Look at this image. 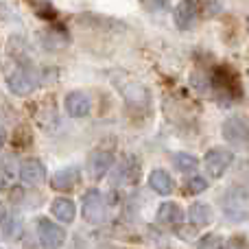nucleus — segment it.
<instances>
[{"label": "nucleus", "instance_id": "obj_19", "mask_svg": "<svg viewBox=\"0 0 249 249\" xmlns=\"http://www.w3.org/2000/svg\"><path fill=\"white\" fill-rule=\"evenodd\" d=\"M221 247H223V241H221V236H216V234L203 236L197 245V249H221Z\"/></svg>", "mask_w": 249, "mask_h": 249}, {"label": "nucleus", "instance_id": "obj_6", "mask_svg": "<svg viewBox=\"0 0 249 249\" xmlns=\"http://www.w3.org/2000/svg\"><path fill=\"white\" fill-rule=\"evenodd\" d=\"M18 175H20V179L24 181V184L37 186L46 179V166H44V162H39L37 158H29L20 164Z\"/></svg>", "mask_w": 249, "mask_h": 249}, {"label": "nucleus", "instance_id": "obj_9", "mask_svg": "<svg viewBox=\"0 0 249 249\" xmlns=\"http://www.w3.org/2000/svg\"><path fill=\"white\" fill-rule=\"evenodd\" d=\"M90 109H92V101L86 92H81V90L68 92V96H66V112H68V116L86 118L90 114Z\"/></svg>", "mask_w": 249, "mask_h": 249}, {"label": "nucleus", "instance_id": "obj_14", "mask_svg": "<svg viewBox=\"0 0 249 249\" xmlns=\"http://www.w3.org/2000/svg\"><path fill=\"white\" fill-rule=\"evenodd\" d=\"M149 186H151V190H155L158 195H171L173 190H175V181H173V177L168 175L164 168H155V171H151Z\"/></svg>", "mask_w": 249, "mask_h": 249}, {"label": "nucleus", "instance_id": "obj_2", "mask_svg": "<svg viewBox=\"0 0 249 249\" xmlns=\"http://www.w3.org/2000/svg\"><path fill=\"white\" fill-rule=\"evenodd\" d=\"M232 162H234V151L228 149V146H214L203 158V166H206L208 175L214 177V179L223 177L225 171L232 166Z\"/></svg>", "mask_w": 249, "mask_h": 249}, {"label": "nucleus", "instance_id": "obj_16", "mask_svg": "<svg viewBox=\"0 0 249 249\" xmlns=\"http://www.w3.org/2000/svg\"><path fill=\"white\" fill-rule=\"evenodd\" d=\"M188 219L195 228H203V225H210L214 219V212L208 203H193L188 210Z\"/></svg>", "mask_w": 249, "mask_h": 249}, {"label": "nucleus", "instance_id": "obj_20", "mask_svg": "<svg viewBox=\"0 0 249 249\" xmlns=\"http://www.w3.org/2000/svg\"><path fill=\"white\" fill-rule=\"evenodd\" d=\"M149 4L153 9H160V11H164V9L168 7V0H149Z\"/></svg>", "mask_w": 249, "mask_h": 249}, {"label": "nucleus", "instance_id": "obj_3", "mask_svg": "<svg viewBox=\"0 0 249 249\" xmlns=\"http://www.w3.org/2000/svg\"><path fill=\"white\" fill-rule=\"evenodd\" d=\"M37 238L44 249H59L66 243V230L61 225L53 223L51 219H37Z\"/></svg>", "mask_w": 249, "mask_h": 249}, {"label": "nucleus", "instance_id": "obj_22", "mask_svg": "<svg viewBox=\"0 0 249 249\" xmlns=\"http://www.w3.org/2000/svg\"><path fill=\"white\" fill-rule=\"evenodd\" d=\"M247 31H249V16H247Z\"/></svg>", "mask_w": 249, "mask_h": 249}, {"label": "nucleus", "instance_id": "obj_10", "mask_svg": "<svg viewBox=\"0 0 249 249\" xmlns=\"http://www.w3.org/2000/svg\"><path fill=\"white\" fill-rule=\"evenodd\" d=\"M223 210H225V214H228L232 221H245V219H249L247 203H245V199H243V195H238L236 190H232V193H228L223 197Z\"/></svg>", "mask_w": 249, "mask_h": 249}, {"label": "nucleus", "instance_id": "obj_1", "mask_svg": "<svg viewBox=\"0 0 249 249\" xmlns=\"http://www.w3.org/2000/svg\"><path fill=\"white\" fill-rule=\"evenodd\" d=\"M81 214L90 225L103 223L105 216H107V203H105V197L101 190L96 188L86 190V195L81 199Z\"/></svg>", "mask_w": 249, "mask_h": 249}, {"label": "nucleus", "instance_id": "obj_15", "mask_svg": "<svg viewBox=\"0 0 249 249\" xmlns=\"http://www.w3.org/2000/svg\"><path fill=\"white\" fill-rule=\"evenodd\" d=\"M22 234V221L16 214H2L0 216V238L2 241H16Z\"/></svg>", "mask_w": 249, "mask_h": 249}, {"label": "nucleus", "instance_id": "obj_17", "mask_svg": "<svg viewBox=\"0 0 249 249\" xmlns=\"http://www.w3.org/2000/svg\"><path fill=\"white\" fill-rule=\"evenodd\" d=\"M173 164H175V168H177L179 173H193V171H197L199 160L195 158L193 153H186V151H179V153L173 155Z\"/></svg>", "mask_w": 249, "mask_h": 249}, {"label": "nucleus", "instance_id": "obj_4", "mask_svg": "<svg viewBox=\"0 0 249 249\" xmlns=\"http://www.w3.org/2000/svg\"><path fill=\"white\" fill-rule=\"evenodd\" d=\"M223 138L236 149H249V123L245 118L232 116L223 123Z\"/></svg>", "mask_w": 249, "mask_h": 249}, {"label": "nucleus", "instance_id": "obj_12", "mask_svg": "<svg viewBox=\"0 0 249 249\" xmlns=\"http://www.w3.org/2000/svg\"><path fill=\"white\" fill-rule=\"evenodd\" d=\"M158 223L160 225H168V228H175L184 221V210L179 208V203L175 201H164L162 206L158 208Z\"/></svg>", "mask_w": 249, "mask_h": 249}, {"label": "nucleus", "instance_id": "obj_8", "mask_svg": "<svg viewBox=\"0 0 249 249\" xmlns=\"http://www.w3.org/2000/svg\"><path fill=\"white\" fill-rule=\"evenodd\" d=\"M114 153L112 151H105V149H96L94 153L90 155V160H88V168H90V175L94 177V179H101V177H105L109 173V168L114 166Z\"/></svg>", "mask_w": 249, "mask_h": 249}, {"label": "nucleus", "instance_id": "obj_11", "mask_svg": "<svg viewBox=\"0 0 249 249\" xmlns=\"http://www.w3.org/2000/svg\"><path fill=\"white\" fill-rule=\"evenodd\" d=\"M79 181H81V171L77 166H66L53 175L51 186L55 190H72V188H77Z\"/></svg>", "mask_w": 249, "mask_h": 249}, {"label": "nucleus", "instance_id": "obj_18", "mask_svg": "<svg viewBox=\"0 0 249 249\" xmlns=\"http://www.w3.org/2000/svg\"><path fill=\"white\" fill-rule=\"evenodd\" d=\"M208 188V179H203V177H190L188 179V184H186V190L184 193H188V195H199V193H203V190Z\"/></svg>", "mask_w": 249, "mask_h": 249}, {"label": "nucleus", "instance_id": "obj_7", "mask_svg": "<svg viewBox=\"0 0 249 249\" xmlns=\"http://www.w3.org/2000/svg\"><path fill=\"white\" fill-rule=\"evenodd\" d=\"M197 16H199L197 0H179V4L173 11V20H175L177 29H181V31L190 29L195 24V20H197Z\"/></svg>", "mask_w": 249, "mask_h": 249}, {"label": "nucleus", "instance_id": "obj_5", "mask_svg": "<svg viewBox=\"0 0 249 249\" xmlns=\"http://www.w3.org/2000/svg\"><path fill=\"white\" fill-rule=\"evenodd\" d=\"M7 88L16 96H29L37 88V77L26 68H18L16 72H11L7 77Z\"/></svg>", "mask_w": 249, "mask_h": 249}, {"label": "nucleus", "instance_id": "obj_23", "mask_svg": "<svg viewBox=\"0 0 249 249\" xmlns=\"http://www.w3.org/2000/svg\"><path fill=\"white\" fill-rule=\"evenodd\" d=\"M247 190H249V188H247Z\"/></svg>", "mask_w": 249, "mask_h": 249}, {"label": "nucleus", "instance_id": "obj_13", "mask_svg": "<svg viewBox=\"0 0 249 249\" xmlns=\"http://www.w3.org/2000/svg\"><path fill=\"white\" fill-rule=\"evenodd\" d=\"M51 212L61 223H72L74 216H77V206H74V201L68 197H57V199H53V203H51Z\"/></svg>", "mask_w": 249, "mask_h": 249}, {"label": "nucleus", "instance_id": "obj_21", "mask_svg": "<svg viewBox=\"0 0 249 249\" xmlns=\"http://www.w3.org/2000/svg\"><path fill=\"white\" fill-rule=\"evenodd\" d=\"M4 140H7V131H4V129H2V127H0V149H2Z\"/></svg>", "mask_w": 249, "mask_h": 249}]
</instances>
